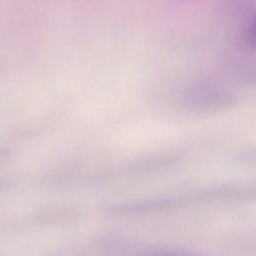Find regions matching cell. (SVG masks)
Masks as SVG:
<instances>
[{"instance_id": "cell-1", "label": "cell", "mask_w": 256, "mask_h": 256, "mask_svg": "<svg viewBox=\"0 0 256 256\" xmlns=\"http://www.w3.org/2000/svg\"><path fill=\"white\" fill-rule=\"evenodd\" d=\"M136 256H196L189 252H184L181 250L171 249V248H156L143 251Z\"/></svg>"}]
</instances>
